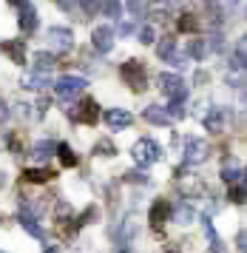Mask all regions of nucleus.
Masks as SVG:
<instances>
[{
    "instance_id": "obj_1",
    "label": "nucleus",
    "mask_w": 247,
    "mask_h": 253,
    "mask_svg": "<svg viewBox=\"0 0 247 253\" xmlns=\"http://www.w3.org/2000/svg\"><path fill=\"white\" fill-rule=\"evenodd\" d=\"M120 77H123V83L128 85V88H134L136 94L139 91H145L148 88V71H145V63L142 60H125L123 63V69H120Z\"/></svg>"
},
{
    "instance_id": "obj_2",
    "label": "nucleus",
    "mask_w": 247,
    "mask_h": 253,
    "mask_svg": "<svg viewBox=\"0 0 247 253\" xmlns=\"http://www.w3.org/2000/svg\"><path fill=\"white\" fill-rule=\"evenodd\" d=\"M131 157L139 168H148V165H154V162L162 160V145L154 142L151 137H142L134 142V148H131Z\"/></svg>"
},
{
    "instance_id": "obj_3",
    "label": "nucleus",
    "mask_w": 247,
    "mask_h": 253,
    "mask_svg": "<svg viewBox=\"0 0 247 253\" xmlns=\"http://www.w3.org/2000/svg\"><path fill=\"white\" fill-rule=\"evenodd\" d=\"M85 85H88V80L85 77H77V74H63L60 80H57V97H60V103H71L74 97H80V94L85 91Z\"/></svg>"
},
{
    "instance_id": "obj_4",
    "label": "nucleus",
    "mask_w": 247,
    "mask_h": 253,
    "mask_svg": "<svg viewBox=\"0 0 247 253\" xmlns=\"http://www.w3.org/2000/svg\"><path fill=\"white\" fill-rule=\"evenodd\" d=\"M157 83L159 88L170 97V105H182L185 97H188V85L182 83L179 74H157Z\"/></svg>"
},
{
    "instance_id": "obj_5",
    "label": "nucleus",
    "mask_w": 247,
    "mask_h": 253,
    "mask_svg": "<svg viewBox=\"0 0 247 253\" xmlns=\"http://www.w3.org/2000/svg\"><path fill=\"white\" fill-rule=\"evenodd\" d=\"M45 40H48V46L54 48V51H63V54H68L74 48V32L66 29V26H51Z\"/></svg>"
},
{
    "instance_id": "obj_6",
    "label": "nucleus",
    "mask_w": 247,
    "mask_h": 253,
    "mask_svg": "<svg viewBox=\"0 0 247 253\" xmlns=\"http://www.w3.org/2000/svg\"><path fill=\"white\" fill-rule=\"evenodd\" d=\"M68 117L74 120V123H88V126H94L97 120H100V108H97V103L91 100V97H85L80 105H74V108H66Z\"/></svg>"
},
{
    "instance_id": "obj_7",
    "label": "nucleus",
    "mask_w": 247,
    "mask_h": 253,
    "mask_svg": "<svg viewBox=\"0 0 247 253\" xmlns=\"http://www.w3.org/2000/svg\"><path fill=\"white\" fill-rule=\"evenodd\" d=\"M114 37H117V32H114L111 26H97L94 32H91V46H94V51L97 54H111L114 51Z\"/></svg>"
},
{
    "instance_id": "obj_8",
    "label": "nucleus",
    "mask_w": 247,
    "mask_h": 253,
    "mask_svg": "<svg viewBox=\"0 0 247 253\" xmlns=\"http://www.w3.org/2000/svg\"><path fill=\"white\" fill-rule=\"evenodd\" d=\"M210 154V145L199 137H188L185 139V165H199V162L207 160Z\"/></svg>"
},
{
    "instance_id": "obj_9",
    "label": "nucleus",
    "mask_w": 247,
    "mask_h": 253,
    "mask_svg": "<svg viewBox=\"0 0 247 253\" xmlns=\"http://www.w3.org/2000/svg\"><path fill=\"white\" fill-rule=\"evenodd\" d=\"M102 123L108 126V131H123L134 123V114L125 108H108V111H102Z\"/></svg>"
},
{
    "instance_id": "obj_10",
    "label": "nucleus",
    "mask_w": 247,
    "mask_h": 253,
    "mask_svg": "<svg viewBox=\"0 0 247 253\" xmlns=\"http://www.w3.org/2000/svg\"><path fill=\"white\" fill-rule=\"evenodd\" d=\"M170 211H173V205H170L168 199H157L154 208H151V225L159 230L165 222H170Z\"/></svg>"
},
{
    "instance_id": "obj_11",
    "label": "nucleus",
    "mask_w": 247,
    "mask_h": 253,
    "mask_svg": "<svg viewBox=\"0 0 247 253\" xmlns=\"http://www.w3.org/2000/svg\"><path fill=\"white\" fill-rule=\"evenodd\" d=\"M20 85L29 88V91H45V88L51 85V80H48L45 71H32V74H23L20 77Z\"/></svg>"
},
{
    "instance_id": "obj_12",
    "label": "nucleus",
    "mask_w": 247,
    "mask_h": 253,
    "mask_svg": "<svg viewBox=\"0 0 247 253\" xmlns=\"http://www.w3.org/2000/svg\"><path fill=\"white\" fill-rule=\"evenodd\" d=\"M202 126L210 131V134H222V126H225V111L222 108H207L202 111Z\"/></svg>"
},
{
    "instance_id": "obj_13",
    "label": "nucleus",
    "mask_w": 247,
    "mask_h": 253,
    "mask_svg": "<svg viewBox=\"0 0 247 253\" xmlns=\"http://www.w3.org/2000/svg\"><path fill=\"white\" fill-rule=\"evenodd\" d=\"M151 123V126H170V114H168V108L165 105H157V103H151L145 108V114H142Z\"/></svg>"
},
{
    "instance_id": "obj_14",
    "label": "nucleus",
    "mask_w": 247,
    "mask_h": 253,
    "mask_svg": "<svg viewBox=\"0 0 247 253\" xmlns=\"http://www.w3.org/2000/svg\"><path fill=\"white\" fill-rule=\"evenodd\" d=\"M17 26H20L23 35H32L34 29H37V12H34L32 3H26L20 9V17H17Z\"/></svg>"
},
{
    "instance_id": "obj_15",
    "label": "nucleus",
    "mask_w": 247,
    "mask_h": 253,
    "mask_svg": "<svg viewBox=\"0 0 247 253\" xmlns=\"http://www.w3.org/2000/svg\"><path fill=\"white\" fill-rule=\"evenodd\" d=\"M20 225H23V230H26L32 239H37V242L48 239V236H45V230L37 225V216H32V213H23V211H20Z\"/></svg>"
},
{
    "instance_id": "obj_16",
    "label": "nucleus",
    "mask_w": 247,
    "mask_h": 253,
    "mask_svg": "<svg viewBox=\"0 0 247 253\" xmlns=\"http://www.w3.org/2000/svg\"><path fill=\"white\" fill-rule=\"evenodd\" d=\"M3 51L11 57V63H17V66L26 63V43L23 40H6L3 43Z\"/></svg>"
},
{
    "instance_id": "obj_17",
    "label": "nucleus",
    "mask_w": 247,
    "mask_h": 253,
    "mask_svg": "<svg viewBox=\"0 0 247 253\" xmlns=\"http://www.w3.org/2000/svg\"><path fill=\"white\" fill-rule=\"evenodd\" d=\"M54 148H57V142H51V139H40V142L32 148V160L43 165V162L48 160L51 154H54Z\"/></svg>"
},
{
    "instance_id": "obj_18",
    "label": "nucleus",
    "mask_w": 247,
    "mask_h": 253,
    "mask_svg": "<svg viewBox=\"0 0 247 253\" xmlns=\"http://www.w3.org/2000/svg\"><path fill=\"white\" fill-rule=\"evenodd\" d=\"M23 179L32 185H43L48 179H54V171H48V168H26L23 171Z\"/></svg>"
},
{
    "instance_id": "obj_19",
    "label": "nucleus",
    "mask_w": 247,
    "mask_h": 253,
    "mask_svg": "<svg viewBox=\"0 0 247 253\" xmlns=\"http://www.w3.org/2000/svg\"><path fill=\"white\" fill-rule=\"evenodd\" d=\"M54 154L57 157H60V162H63V168H77V154H74V151H71V145H66V142H60V145H57L54 148Z\"/></svg>"
},
{
    "instance_id": "obj_20",
    "label": "nucleus",
    "mask_w": 247,
    "mask_h": 253,
    "mask_svg": "<svg viewBox=\"0 0 247 253\" xmlns=\"http://www.w3.org/2000/svg\"><path fill=\"white\" fill-rule=\"evenodd\" d=\"M176 29H179L182 35H193V32H199V17L191 14V12H185L179 20H176Z\"/></svg>"
},
{
    "instance_id": "obj_21",
    "label": "nucleus",
    "mask_w": 247,
    "mask_h": 253,
    "mask_svg": "<svg viewBox=\"0 0 247 253\" xmlns=\"http://www.w3.org/2000/svg\"><path fill=\"white\" fill-rule=\"evenodd\" d=\"M54 66H57L54 54H48V51H37V54H34V71H45V74H48Z\"/></svg>"
},
{
    "instance_id": "obj_22",
    "label": "nucleus",
    "mask_w": 247,
    "mask_h": 253,
    "mask_svg": "<svg viewBox=\"0 0 247 253\" xmlns=\"http://www.w3.org/2000/svg\"><path fill=\"white\" fill-rule=\"evenodd\" d=\"M170 219H176V225H191L193 219H196V211L191 205H179L170 211Z\"/></svg>"
},
{
    "instance_id": "obj_23",
    "label": "nucleus",
    "mask_w": 247,
    "mask_h": 253,
    "mask_svg": "<svg viewBox=\"0 0 247 253\" xmlns=\"http://www.w3.org/2000/svg\"><path fill=\"white\" fill-rule=\"evenodd\" d=\"M173 51H176V40H173V37H162V40L157 43V57L159 60L168 63V57L173 54Z\"/></svg>"
},
{
    "instance_id": "obj_24",
    "label": "nucleus",
    "mask_w": 247,
    "mask_h": 253,
    "mask_svg": "<svg viewBox=\"0 0 247 253\" xmlns=\"http://www.w3.org/2000/svg\"><path fill=\"white\" fill-rule=\"evenodd\" d=\"M125 9H128V14H131L134 20H139V17H145L148 14V0H128Z\"/></svg>"
},
{
    "instance_id": "obj_25",
    "label": "nucleus",
    "mask_w": 247,
    "mask_h": 253,
    "mask_svg": "<svg viewBox=\"0 0 247 253\" xmlns=\"http://www.w3.org/2000/svg\"><path fill=\"white\" fill-rule=\"evenodd\" d=\"M100 12L108 17V20H117L120 17V12H123V6H120V0H102Z\"/></svg>"
},
{
    "instance_id": "obj_26",
    "label": "nucleus",
    "mask_w": 247,
    "mask_h": 253,
    "mask_svg": "<svg viewBox=\"0 0 247 253\" xmlns=\"http://www.w3.org/2000/svg\"><path fill=\"white\" fill-rule=\"evenodd\" d=\"M242 176H245V173H242V168H239V165H225V168H222V179H225L227 185L242 182Z\"/></svg>"
},
{
    "instance_id": "obj_27",
    "label": "nucleus",
    "mask_w": 247,
    "mask_h": 253,
    "mask_svg": "<svg viewBox=\"0 0 247 253\" xmlns=\"http://www.w3.org/2000/svg\"><path fill=\"white\" fill-rule=\"evenodd\" d=\"M94 154H97V157H117V145H114L111 139H100V142L94 145Z\"/></svg>"
},
{
    "instance_id": "obj_28",
    "label": "nucleus",
    "mask_w": 247,
    "mask_h": 253,
    "mask_svg": "<svg viewBox=\"0 0 247 253\" xmlns=\"http://www.w3.org/2000/svg\"><path fill=\"white\" fill-rule=\"evenodd\" d=\"M188 54H191L193 60H202L205 54H207V43H205L202 37H196V40L191 43V48H188Z\"/></svg>"
},
{
    "instance_id": "obj_29",
    "label": "nucleus",
    "mask_w": 247,
    "mask_h": 253,
    "mask_svg": "<svg viewBox=\"0 0 247 253\" xmlns=\"http://www.w3.org/2000/svg\"><path fill=\"white\" fill-rule=\"evenodd\" d=\"M230 202H236V205H242V202H245V179H242V182H233L230 185Z\"/></svg>"
},
{
    "instance_id": "obj_30",
    "label": "nucleus",
    "mask_w": 247,
    "mask_h": 253,
    "mask_svg": "<svg viewBox=\"0 0 247 253\" xmlns=\"http://www.w3.org/2000/svg\"><path fill=\"white\" fill-rule=\"evenodd\" d=\"M136 37H139V43H142V46H151V43L157 40V32H154V26H142V29L136 32Z\"/></svg>"
},
{
    "instance_id": "obj_31",
    "label": "nucleus",
    "mask_w": 247,
    "mask_h": 253,
    "mask_svg": "<svg viewBox=\"0 0 247 253\" xmlns=\"http://www.w3.org/2000/svg\"><path fill=\"white\" fill-rule=\"evenodd\" d=\"M80 6H82V14H85V17H91V14L100 12L102 0H80Z\"/></svg>"
},
{
    "instance_id": "obj_32",
    "label": "nucleus",
    "mask_w": 247,
    "mask_h": 253,
    "mask_svg": "<svg viewBox=\"0 0 247 253\" xmlns=\"http://www.w3.org/2000/svg\"><path fill=\"white\" fill-rule=\"evenodd\" d=\"M68 216H71V205L68 202H57V219H60V225L68 222Z\"/></svg>"
},
{
    "instance_id": "obj_33",
    "label": "nucleus",
    "mask_w": 247,
    "mask_h": 253,
    "mask_svg": "<svg viewBox=\"0 0 247 253\" xmlns=\"http://www.w3.org/2000/svg\"><path fill=\"white\" fill-rule=\"evenodd\" d=\"M199 222H202V228H205V233H207V239H210V245H216V242H219V236H216V230H213V225H210V219H207V216H202Z\"/></svg>"
},
{
    "instance_id": "obj_34",
    "label": "nucleus",
    "mask_w": 247,
    "mask_h": 253,
    "mask_svg": "<svg viewBox=\"0 0 247 253\" xmlns=\"http://www.w3.org/2000/svg\"><path fill=\"white\" fill-rule=\"evenodd\" d=\"M134 32H136V20H134V17H131V20H123V23H120V35H123V37L134 35Z\"/></svg>"
},
{
    "instance_id": "obj_35",
    "label": "nucleus",
    "mask_w": 247,
    "mask_h": 253,
    "mask_svg": "<svg viewBox=\"0 0 247 253\" xmlns=\"http://www.w3.org/2000/svg\"><path fill=\"white\" fill-rule=\"evenodd\" d=\"M134 233H136V225H134V219H125L123 230H120V239H128V236H134Z\"/></svg>"
},
{
    "instance_id": "obj_36",
    "label": "nucleus",
    "mask_w": 247,
    "mask_h": 253,
    "mask_svg": "<svg viewBox=\"0 0 247 253\" xmlns=\"http://www.w3.org/2000/svg\"><path fill=\"white\" fill-rule=\"evenodd\" d=\"M48 111V97H40L37 103H34V117H43Z\"/></svg>"
},
{
    "instance_id": "obj_37",
    "label": "nucleus",
    "mask_w": 247,
    "mask_h": 253,
    "mask_svg": "<svg viewBox=\"0 0 247 253\" xmlns=\"http://www.w3.org/2000/svg\"><path fill=\"white\" fill-rule=\"evenodd\" d=\"M125 179H128V182H131V179H134V182H148V176L142 171H128L125 173Z\"/></svg>"
},
{
    "instance_id": "obj_38",
    "label": "nucleus",
    "mask_w": 247,
    "mask_h": 253,
    "mask_svg": "<svg viewBox=\"0 0 247 253\" xmlns=\"http://www.w3.org/2000/svg\"><path fill=\"white\" fill-rule=\"evenodd\" d=\"M236 248H239V253H247V233L245 230L236 236Z\"/></svg>"
},
{
    "instance_id": "obj_39",
    "label": "nucleus",
    "mask_w": 247,
    "mask_h": 253,
    "mask_svg": "<svg viewBox=\"0 0 247 253\" xmlns=\"http://www.w3.org/2000/svg\"><path fill=\"white\" fill-rule=\"evenodd\" d=\"M29 108H32V105L17 103V105H14V114H17V117H23V120H29Z\"/></svg>"
},
{
    "instance_id": "obj_40",
    "label": "nucleus",
    "mask_w": 247,
    "mask_h": 253,
    "mask_svg": "<svg viewBox=\"0 0 247 253\" xmlns=\"http://www.w3.org/2000/svg\"><path fill=\"white\" fill-rule=\"evenodd\" d=\"M6 120H9V105L3 103V97H0V126H3Z\"/></svg>"
},
{
    "instance_id": "obj_41",
    "label": "nucleus",
    "mask_w": 247,
    "mask_h": 253,
    "mask_svg": "<svg viewBox=\"0 0 247 253\" xmlns=\"http://www.w3.org/2000/svg\"><path fill=\"white\" fill-rule=\"evenodd\" d=\"M60 9H66V12H74V0H54Z\"/></svg>"
},
{
    "instance_id": "obj_42",
    "label": "nucleus",
    "mask_w": 247,
    "mask_h": 253,
    "mask_svg": "<svg viewBox=\"0 0 247 253\" xmlns=\"http://www.w3.org/2000/svg\"><path fill=\"white\" fill-rule=\"evenodd\" d=\"M11 6H14V9H23V6H26V3H32V0H9Z\"/></svg>"
},
{
    "instance_id": "obj_43",
    "label": "nucleus",
    "mask_w": 247,
    "mask_h": 253,
    "mask_svg": "<svg viewBox=\"0 0 247 253\" xmlns=\"http://www.w3.org/2000/svg\"><path fill=\"white\" fill-rule=\"evenodd\" d=\"M213 253H227L225 245H222V242H216V245H213Z\"/></svg>"
},
{
    "instance_id": "obj_44",
    "label": "nucleus",
    "mask_w": 247,
    "mask_h": 253,
    "mask_svg": "<svg viewBox=\"0 0 247 253\" xmlns=\"http://www.w3.org/2000/svg\"><path fill=\"white\" fill-rule=\"evenodd\" d=\"M45 253H63V251H60V248H54V245H48V248H45Z\"/></svg>"
},
{
    "instance_id": "obj_45",
    "label": "nucleus",
    "mask_w": 247,
    "mask_h": 253,
    "mask_svg": "<svg viewBox=\"0 0 247 253\" xmlns=\"http://www.w3.org/2000/svg\"><path fill=\"white\" fill-rule=\"evenodd\" d=\"M3 185H6V173L0 171V188H3Z\"/></svg>"
},
{
    "instance_id": "obj_46",
    "label": "nucleus",
    "mask_w": 247,
    "mask_h": 253,
    "mask_svg": "<svg viewBox=\"0 0 247 253\" xmlns=\"http://www.w3.org/2000/svg\"><path fill=\"white\" fill-rule=\"evenodd\" d=\"M165 253H179V248H168V251H165Z\"/></svg>"
},
{
    "instance_id": "obj_47",
    "label": "nucleus",
    "mask_w": 247,
    "mask_h": 253,
    "mask_svg": "<svg viewBox=\"0 0 247 253\" xmlns=\"http://www.w3.org/2000/svg\"><path fill=\"white\" fill-rule=\"evenodd\" d=\"M120 253H128V251H120Z\"/></svg>"
},
{
    "instance_id": "obj_48",
    "label": "nucleus",
    "mask_w": 247,
    "mask_h": 253,
    "mask_svg": "<svg viewBox=\"0 0 247 253\" xmlns=\"http://www.w3.org/2000/svg\"><path fill=\"white\" fill-rule=\"evenodd\" d=\"M0 253H6V251H0Z\"/></svg>"
}]
</instances>
